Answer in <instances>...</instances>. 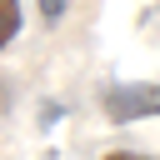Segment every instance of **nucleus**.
Masks as SVG:
<instances>
[{
    "label": "nucleus",
    "mask_w": 160,
    "mask_h": 160,
    "mask_svg": "<svg viewBox=\"0 0 160 160\" xmlns=\"http://www.w3.org/2000/svg\"><path fill=\"white\" fill-rule=\"evenodd\" d=\"M100 105H105V115L115 120V125H130V120H150L155 110H160V90L150 85V80H120V85H110L105 95H100Z\"/></svg>",
    "instance_id": "nucleus-1"
},
{
    "label": "nucleus",
    "mask_w": 160,
    "mask_h": 160,
    "mask_svg": "<svg viewBox=\"0 0 160 160\" xmlns=\"http://www.w3.org/2000/svg\"><path fill=\"white\" fill-rule=\"evenodd\" d=\"M20 25H25V15H20V0H0V50L20 35Z\"/></svg>",
    "instance_id": "nucleus-2"
},
{
    "label": "nucleus",
    "mask_w": 160,
    "mask_h": 160,
    "mask_svg": "<svg viewBox=\"0 0 160 160\" xmlns=\"http://www.w3.org/2000/svg\"><path fill=\"white\" fill-rule=\"evenodd\" d=\"M35 5H40V15H45L50 25H55V20H60V15L70 10V0H35Z\"/></svg>",
    "instance_id": "nucleus-3"
},
{
    "label": "nucleus",
    "mask_w": 160,
    "mask_h": 160,
    "mask_svg": "<svg viewBox=\"0 0 160 160\" xmlns=\"http://www.w3.org/2000/svg\"><path fill=\"white\" fill-rule=\"evenodd\" d=\"M105 160H155V155H135V150H110Z\"/></svg>",
    "instance_id": "nucleus-4"
}]
</instances>
